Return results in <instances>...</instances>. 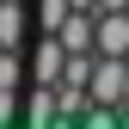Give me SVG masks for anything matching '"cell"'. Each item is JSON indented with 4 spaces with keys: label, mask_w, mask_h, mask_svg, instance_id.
Masks as SVG:
<instances>
[{
    "label": "cell",
    "mask_w": 129,
    "mask_h": 129,
    "mask_svg": "<svg viewBox=\"0 0 129 129\" xmlns=\"http://www.w3.org/2000/svg\"><path fill=\"white\" fill-rule=\"evenodd\" d=\"M61 68H68V43H61L55 31H37V37H31V55H25V74L37 80V86H61Z\"/></svg>",
    "instance_id": "obj_1"
},
{
    "label": "cell",
    "mask_w": 129,
    "mask_h": 129,
    "mask_svg": "<svg viewBox=\"0 0 129 129\" xmlns=\"http://www.w3.org/2000/svg\"><path fill=\"white\" fill-rule=\"evenodd\" d=\"M92 49H99V55H129V12H99Z\"/></svg>",
    "instance_id": "obj_2"
},
{
    "label": "cell",
    "mask_w": 129,
    "mask_h": 129,
    "mask_svg": "<svg viewBox=\"0 0 129 129\" xmlns=\"http://www.w3.org/2000/svg\"><path fill=\"white\" fill-rule=\"evenodd\" d=\"M92 31H99V12H80V6H74L68 19H61L55 37L68 43V55H86V49H92Z\"/></svg>",
    "instance_id": "obj_3"
},
{
    "label": "cell",
    "mask_w": 129,
    "mask_h": 129,
    "mask_svg": "<svg viewBox=\"0 0 129 129\" xmlns=\"http://www.w3.org/2000/svg\"><path fill=\"white\" fill-rule=\"evenodd\" d=\"M19 111H25L31 123H55L61 117V86H37V80H31V92H25Z\"/></svg>",
    "instance_id": "obj_4"
},
{
    "label": "cell",
    "mask_w": 129,
    "mask_h": 129,
    "mask_svg": "<svg viewBox=\"0 0 129 129\" xmlns=\"http://www.w3.org/2000/svg\"><path fill=\"white\" fill-rule=\"evenodd\" d=\"M25 31H31L25 0H0V49H19V43H25Z\"/></svg>",
    "instance_id": "obj_5"
},
{
    "label": "cell",
    "mask_w": 129,
    "mask_h": 129,
    "mask_svg": "<svg viewBox=\"0 0 129 129\" xmlns=\"http://www.w3.org/2000/svg\"><path fill=\"white\" fill-rule=\"evenodd\" d=\"M0 86H6V92H19V86H31V74H25V61H19V49H0Z\"/></svg>",
    "instance_id": "obj_6"
},
{
    "label": "cell",
    "mask_w": 129,
    "mask_h": 129,
    "mask_svg": "<svg viewBox=\"0 0 129 129\" xmlns=\"http://www.w3.org/2000/svg\"><path fill=\"white\" fill-rule=\"evenodd\" d=\"M68 0H37V6H31V19H37V31H61V19H68Z\"/></svg>",
    "instance_id": "obj_7"
},
{
    "label": "cell",
    "mask_w": 129,
    "mask_h": 129,
    "mask_svg": "<svg viewBox=\"0 0 129 129\" xmlns=\"http://www.w3.org/2000/svg\"><path fill=\"white\" fill-rule=\"evenodd\" d=\"M12 117H19V92H6V86H0V123H12Z\"/></svg>",
    "instance_id": "obj_8"
},
{
    "label": "cell",
    "mask_w": 129,
    "mask_h": 129,
    "mask_svg": "<svg viewBox=\"0 0 129 129\" xmlns=\"http://www.w3.org/2000/svg\"><path fill=\"white\" fill-rule=\"evenodd\" d=\"M99 12H129V0H99Z\"/></svg>",
    "instance_id": "obj_9"
}]
</instances>
